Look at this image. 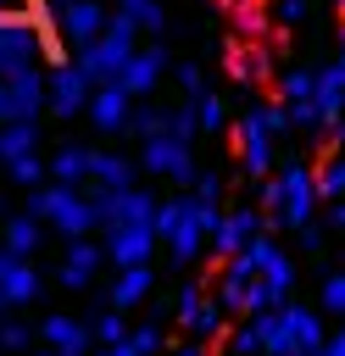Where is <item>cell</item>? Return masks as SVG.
<instances>
[{"instance_id":"277c9868","label":"cell","mask_w":345,"mask_h":356,"mask_svg":"<svg viewBox=\"0 0 345 356\" xmlns=\"http://www.w3.org/2000/svg\"><path fill=\"white\" fill-rule=\"evenodd\" d=\"M139 295H145V267H128L117 284V300H139Z\"/></svg>"},{"instance_id":"8992f818","label":"cell","mask_w":345,"mask_h":356,"mask_svg":"<svg viewBox=\"0 0 345 356\" xmlns=\"http://www.w3.org/2000/svg\"><path fill=\"white\" fill-rule=\"evenodd\" d=\"M323 300H328L334 312H345V273H339V278H328V289H323Z\"/></svg>"},{"instance_id":"52a82bcc","label":"cell","mask_w":345,"mask_h":356,"mask_svg":"<svg viewBox=\"0 0 345 356\" xmlns=\"http://www.w3.org/2000/svg\"><path fill=\"white\" fill-rule=\"evenodd\" d=\"M328 356H345V339H334V345H328Z\"/></svg>"},{"instance_id":"ba28073f","label":"cell","mask_w":345,"mask_h":356,"mask_svg":"<svg viewBox=\"0 0 345 356\" xmlns=\"http://www.w3.org/2000/svg\"><path fill=\"white\" fill-rule=\"evenodd\" d=\"M106 356H134V350H106Z\"/></svg>"},{"instance_id":"3957f363","label":"cell","mask_w":345,"mask_h":356,"mask_svg":"<svg viewBox=\"0 0 345 356\" xmlns=\"http://www.w3.org/2000/svg\"><path fill=\"white\" fill-rule=\"evenodd\" d=\"M39 17V0H0V22H28Z\"/></svg>"},{"instance_id":"7a4b0ae2","label":"cell","mask_w":345,"mask_h":356,"mask_svg":"<svg viewBox=\"0 0 345 356\" xmlns=\"http://www.w3.org/2000/svg\"><path fill=\"white\" fill-rule=\"evenodd\" d=\"M89 267H95V250H89V245H78V250L67 256V284H83V278H89Z\"/></svg>"},{"instance_id":"5b68a950","label":"cell","mask_w":345,"mask_h":356,"mask_svg":"<svg viewBox=\"0 0 345 356\" xmlns=\"http://www.w3.org/2000/svg\"><path fill=\"white\" fill-rule=\"evenodd\" d=\"M33 239H39V234H33L28 222H11V250H33Z\"/></svg>"},{"instance_id":"6da1fadb","label":"cell","mask_w":345,"mask_h":356,"mask_svg":"<svg viewBox=\"0 0 345 356\" xmlns=\"http://www.w3.org/2000/svg\"><path fill=\"white\" fill-rule=\"evenodd\" d=\"M45 339H50L56 350H78V345H83V328L67 323V317H50V323H45Z\"/></svg>"}]
</instances>
